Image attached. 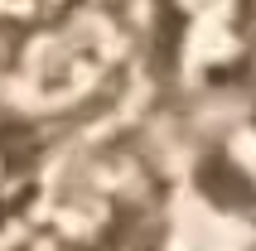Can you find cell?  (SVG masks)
I'll use <instances>...</instances> for the list:
<instances>
[{
	"mask_svg": "<svg viewBox=\"0 0 256 251\" xmlns=\"http://www.w3.org/2000/svg\"><path fill=\"white\" fill-rule=\"evenodd\" d=\"M24 54L10 72V92L29 102V112H63L116 68L121 29L102 10H63L48 24L24 29Z\"/></svg>",
	"mask_w": 256,
	"mask_h": 251,
	"instance_id": "cell-1",
	"label": "cell"
},
{
	"mask_svg": "<svg viewBox=\"0 0 256 251\" xmlns=\"http://www.w3.org/2000/svg\"><path fill=\"white\" fill-rule=\"evenodd\" d=\"M78 0H0V29H34L72 10Z\"/></svg>",
	"mask_w": 256,
	"mask_h": 251,
	"instance_id": "cell-2",
	"label": "cell"
},
{
	"mask_svg": "<svg viewBox=\"0 0 256 251\" xmlns=\"http://www.w3.org/2000/svg\"><path fill=\"white\" fill-rule=\"evenodd\" d=\"M5 174H10V154H5V140H0V184H5Z\"/></svg>",
	"mask_w": 256,
	"mask_h": 251,
	"instance_id": "cell-3",
	"label": "cell"
}]
</instances>
